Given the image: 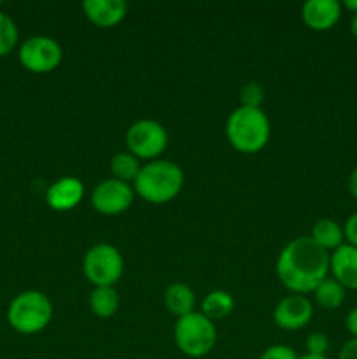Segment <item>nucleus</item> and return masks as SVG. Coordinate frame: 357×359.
Here are the masks:
<instances>
[{"mask_svg":"<svg viewBox=\"0 0 357 359\" xmlns=\"http://www.w3.org/2000/svg\"><path fill=\"white\" fill-rule=\"evenodd\" d=\"M184 186V172L175 161L153 160L140 168L133 189L144 202L161 205L177 198Z\"/></svg>","mask_w":357,"mask_h":359,"instance_id":"obj_2","label":"nucleus"},{"mask_svg":"<svg viewBox=\"0 0 357 359\" xmlns=\"http://www.w3.org/2000/svg\"><path fill=\"white\" fill-rule=\"evenodd\" d=\"M262 100H265V90L259 83H247L240 90V102L244 107H255L261 109Z\"/></svg>","mask_w":357,"mask_h":359,"instance_id":"obj_22","label":"nucleus"},{"mask_svg":"<svg viewBox=\"0 0 357 359\" xmlns=\"http://www.w3.org/2000/svg\"><path fill=\"white\" fill-rule=\"evenodd\" d=\"M328 273L329 252L318 248L310 235L290 241L276 259V276L294 294L314 293Z\"/></svg>","mask_w":357,"mask_h":359,"instance_id":"obj_1","label":"nucleus"},{"mask_svg":"<svg viewBox=\"0 0 357 359\" xmlns=\"http://www.w3.org/2000/svg\"><path fill=\"white\" fill-rule=\"evenodd\" d=\"M84 196V184L80 179L66 175L52 182L46 191V202L52 210H70L80 203Z\"/></svg>","mask_w":357,"mask_h":359,"instance_id":"obj_12","label":"nucleus"},{"mask_svg":"<svg viewBox=\"0 0 357 359\" xmlns=\"http://www.w3.org/2000/svg\"><path fill=\"white\" fill-rule=\"evenodd\" d=\"M310 238L322 248L324 251H328L331 255L332 251L340 248V245L345 244V235H343V226L340 223H336L331 217H321L314 223L312 226Z\"/></svg>","mask_w":357,"mask_h":359,"instance_id":"obj_15","label":"nucleus"},{"mask_svg":"<svg viewBox=\"0 0 357 359\" xmlns=\"http://www.w3.org/2000/svg\"><path fill=\"white\" fill-rule=\"evenodd\" d=\"M234 309V300L227 291L214 290L203 298L202 302V314H205L210 321L216 319H224L230 316Z\"/></svg>","mask_w":357,"mask_h":359,"instance_id":"obj_18","label":"nucleus"},{"mask_svg":"<svg viewBox=\"0 0 357 359\" xmlns=\"http://www.w3.org/2000/svg\"><path fill=\"white\" fill-rule=\"evenodd\" d=\"M20 63L31 74H49L62 63L63 49L48 35H35L20 46Z\"/></svg>","mask_w":357,"mask_h":359,"instance_id":"obj_8","label":"nucleus"},{"mask_svg":"<svg viewBox=\"0 0 357 359\" xmlns=\"http://www.w3.org/2000/svg\"><path fill=\"white\" fill-rule=\"evenodd\" d=\"M133 198H135V189L128 182L111 177L94 186L91 193V205L98 214L119 216L132 207Z\"/></svg>","mask_w":357,"mask_h":359,"instance_id":"obj_9","label":"nucleus"},{"mask_svg":"<svg viewBox=\"0 0 357 359\" xmlns=\"http://www.w3.org/2000/svg\"><path fill=\"white\" fill-rule=\"evenodd\" d=\"M304 347H307V354L312 356H326L329 351V339L326 333L314 332L307 337L304 340Z\"/></svg>","mask_w":357,"mask_h":359,"instance_id":"obj_23","label":"nucleus"},{"mask_svg":"<svg viewBox=\"0 0 357 359\" xmlns=\"http://www.w3.org/2000/svg\"><path fill=\"white\" fill-rule=\"evenodd\" d=\"M18 37H20V32L13 18L0 11V56L9 55L16 48Z\"/></svg>","mask_w":357,"mask_h":359,"instance_id":"obj_21","label":"nucleus"},{"mask_svg":"<svg viewBox=\"0 0 357 359\" xmlns=\"http://www.w3.org/2000/svg\"><path fill=\"white\" fill-rule=\"evenodd\" d=\"M298 359H329L328 356H312V354H303V356H300Z\"/></svg>","mask_w":357,"mask_h":359,"instance_id":"obj_31","label":"nucleus"},{"mask_svg":"<svg viewBox=\"0 0 357 359\" xmlns=\"http://www.w3.org/2000/svg\"><path fill=\"white\" fill-rule=\"evenodd\" d=\"M329 272L345 290L357 291V248L345 242L332 251L329 255Z\"/></svg>","mask_w":357,"mask_h":359,"instance_id":"obj_13","label":"nucleus"},{"mask_svg":"<svg viewBox=\"0 0 357 359\" xmlns=\"http://www.w3.org/2000/svg\"><path fill=\"white\" fill-rule=\"evenodd\" d=\"M83 11L93 25L111 28L125 20L128 4L125 0H86L83 2Z\"/></svg>","mask_w":357,"mask_h":359,"instance_id":"obj_14","label":"nucleus"},{"mask_svg":"<svg viewBox=\"0 0 357 359\" xmlns=\"http://www.w3.org/2000/svg\"><path fill=\"white\" fill-rule=\"evenodd\" d=\"M174 340L184 356L198 359L206 356L217 342L216 325L202 312L178 318L174 328Z\"/></svg>","mask_w":357,"mask_h":359,"instance_id":"obj_5","label":"nucleus"},{"mask_svg":"<svg viewBox=\"0 0 357 359\" xmlns=\"http://www.w3.org/2000/svg\"><path fill=\"white\" fill-rule=\"evenodd\" d=\"M343 235H345L346 244L357 248V212H354L343 224Z\"/></svg>","mask_w":357,"mask_h":359,"instance_id":"obj_25","label":"nucleus"},{"mask_svg":"<svg viewBox=\"0 0 357 359\" xmlns=\"http://www.w3.org/2000/svg\"><path fill=\"white\" fill-rule=\"evenodd\" d=\"M52 319V304L44 293L28 290L13 298L7 309L10 328L21 335H35L48 328Z\"/></svg>","mask_w":357,"mask_h":359,"instance_id":"obj_4","label":"nucleus"},{"mask_svg":"<svg viewBox=\"0 0 357 359\" xmlns=\"http://www.w3.org/2000/svg\"><path fill=\"white\" fill-rule=\"evenodd\" d=\"M126 146L139 160H160L168 146L167 128L156 119H139L126 132Z\"/></svg>","mask_w":357,"mask_h":359,"instance_id":"obj_7","label":"nucleus"},{"mask_svg":"<svg viewBox=\"0 0 357 359\" xmlns=\"http://www.w3.org/2000/svg\"><path fill=\"white\" fill-rule=\"evenodd\" d=\"M90 309L97 318L108 319L118 312L119 294L112 286L94 287L90 294Z\"/></svg>","mask_w":357,"mask_h":359,"instance_id":"obj_17","label":"nucleus"},{"mask_svg":"<svg viewBox=\"0 0 357 359\" xmlns=\"http://www.w3.org/2000/svg\"><path fill=\"white\" fill-rule=\"evenodd\" d=\"M342 7L349 9L352 14H357V0H345V2L342 4Z\"/></svg>","mask_w":357,"mask_h":359,"instance_id":"obj_29","label":"nucleus"},{"mask_svg":"<svg viewBox=\"0 0 357 359\" xmlns=\"http://www.w3.org/2000/svg\"><path fill=\"white\" fill-rule=\"evenodd\" d=\"M346 290L335 280L332 277H328V279L322 280L317 287L314 290V298L322 309L326 311H335V309H340L345 302Z\"/></svg>","mask_w":357,"mask_h":359,"instance_id":"obj_19","label":"nucleus"},{"mask_svg":"<svg viewBox=\"0 0 357 359\" xmlns=\"http://www.w3.org/2000/svg\"><path fill=\"white\" fill-rule=\"evenodd\" d=\"M83 270L86 279L94 287H114V284L122 276L125 259L118 248L102 242V244H94L88 249L83 259Z\"/></svg>","mask_w":357,"mask_h":359,"instance_id":"obj_6","label":"nucleus"},{"mask_svg":"<svg viewBox=\"0 0 357 359\" xmlns=\"http://www.w3.org/2000/svg\"><path fill=\"white\" fill-rule=\"evenodd\" d=\"M140 168L142 167L139 163V158L133 156L132 153H115L111 160V172L118 181H135Z\"/></svg>","mask_w":357,"mask_h":359,"instance_id":"obj_20","label":"nucleus"},{"mask_svg":"<svg viewBox=\"0 0 357 359\" xmlns=\"http://www.w3.org/2000/svg\"><path fill=\"white\" fill-rule=\"evenodd\" d=\"M312 316H314V307L304 294H289L276 304L273 311V321L279 328L298 332L310 323Z\"/></svg>","mask_w":357,"mask_h":359,"instance_id":"obj_10","label":"nucleus"},{"mask_svg":"<svg viewBox=\"0 0 357 359\" xmlns=\"http://www.w3.org/2000/svg\"><path fill=\"white\" fill-rule=\"evenodd\" d=\"M272 125L262 109L240 105L226 121V137L231 147L244 154H254L268 144Z\"/></svg>","mask_w":357,"mask_h":359,"instance_id":"obj_3","label":"nucleus"},{"mask_svg":"<svg viewBox=\"0 0 357 359\" xmlns=\"http://www.w3.org/2000/svg\"><path fill=\"white\" fill-rule=\"evenodd\" d=\"M342 9L338 0H308L301 7V20L310 30L328 32L340 21Z\"/></svg>","mask_w":357,"mask_h":359,"instance_id":"obj_11","label":"nucleus"},{"mask_svg":"<svg viewBox=\"0 0 357 359\" xmlns=\"http://www.w3.org/2000/svg\"><path fill=\"white\" fill-rule=\"evenodd\" d=\"M346 186H349V191L354 198L357 200V167L350 172L349 175V181H346Z\"/></svg>","mask_w":357,"mask_h":359,"instance_id":"obj_28","label":"nucleus"},{"mask_svg":"<svg viewBox=\"0 0 357 359\" xmlns=\"http://www.w3.org/2000/svg\"><path fill=\"white\" fill-rule=\"evenodd\" d=\"M345 326H346V332L352 335V339H357V307H354L352 311L346 314Z\"/></svg>","mask_w":357,"mask_h":359,"instance_id":"obj_27","label":"nucleus"},{"mask_svg":"<svg viewBox=\"0 0 357 359\" xmlns=\"http://www.w3.org/2000/svg\"><path fill=\"white\" fill-rule=\"evenodd\" d=\"M338 359H357V339H350L343 344Z\"/></svg>","mask_w":357,"mask_h":359,"instance_id":"obj_26","label":"nucleus"},{"mask_svg":"<svg viewBox=\"0 0 357 359\" xmlns=\"http://www.w3.org/2000/svg\"><path fill=\"white\" fill-rule=\"evenodd\" d=\"M195 291L186 283H174L164 291V305L170 314L177 316V319L195 312Z\"/></svg>","mask_w":357,"mask_h":359,"instance_id":"obj_16","label":"nucleus"},{"mask_svg":"<svg viewBox=\"0 0 357 359\" xmlns=\"http://www.w3.org/2000/svg\"><path fill=\"white\" fill-rule=\"evenodd\" d=\"M350 32H352L354 39H357V14H354L352 21H350Z\"/></svg>","mask_w":357,"mask_h":359,"instance_id":"obj_30","label":"nucleus"},{"mask_svg":"<svg viewBox=\"0 0 357 359\" xmlns=\"http://www.w3.org/2000/svg\"><path fill=\"white\" fill-rule=\"evenodd\" d=\"M259 359H298V354L294 353L293 347L276 344V346H270L268 349L262 351Z\"/></svg>","mask_w":357,"mask_h":359,"instance_id":"obj_24","label":"nucleus"}]
</instances>
